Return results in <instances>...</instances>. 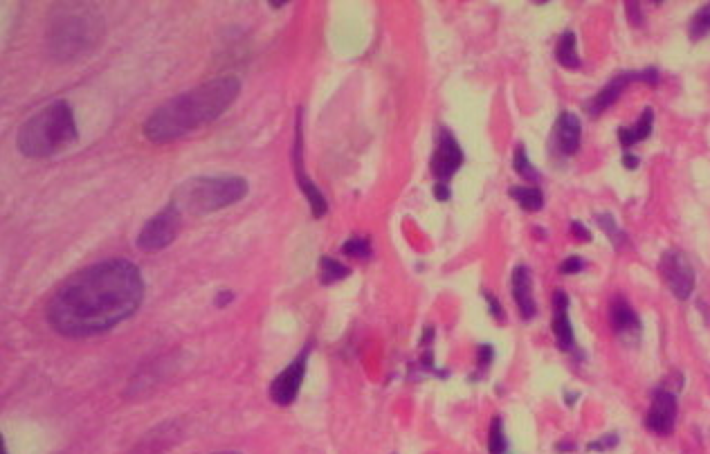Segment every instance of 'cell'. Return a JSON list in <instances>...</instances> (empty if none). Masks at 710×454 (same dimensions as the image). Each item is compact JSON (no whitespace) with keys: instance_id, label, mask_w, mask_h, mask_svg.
Listing matches in <instances>:
<instances>
[{"instance_id":"obj_6","label":"cell","mask_w":710,"mask_h":454,"mask_svg":"<svg viewBox=\"0 0 710 454\" xmlns=\"http://www.w3.org/2000/svg\"><path fill=\"white\" fill-rule=\"evenodd\" d=\"M182 225V211L178 209L176 203H171L165 209H160L153 218H149L144 227L139 229V234L135 239V245L142 252H160L167 245H171L178 236Z\"/></svg>"},{"instance_id":"obj_13","label":"cell","mask_w":710,"mask_h":454,"mask_svg":"<svg viewBox=\"0 0 710 454\" xmlns=\"http://www.w3.org/2000/svg\"><path fill=\"white\" fill-rule=\"evenodd\" d=\"M610 324L612 331L616 333L618 338L625 342H632L636 345L638 338H641V317L636 315V310L632 308V304L625 297H614L610 304Z\"/></svg>"},{"instance_id":"obj_3","label":"cell","mask_w":710,"mask_h":454,"mask_svg":"<svg viewBox=\"0 0 710 454\" xmlns=\"http://www.w3.org/2000/svg\"><path fill=\"white\" fill-rule=\"evenodd\" d=\"M79 137L75 113L68 102L59 99L40 108L20 126L16 146L25 158H50L70 149Z\"/></svg>"},{"instance_id":"obj_30","label":"cell","mask_w":710,"mask_h":454,"mask_svg":"<svg viewBox=\"0 0 710 454\" xmlns=\"http://www.w3.org/2000/svg\"><path fill=\"white\" fill-rule=\"evenodd\" d=\"M625 9H627V18H630V23H634V25L643 23L641 3H625Z\"/></svg>"},{"instance_id":"obj_5","label":"cell","mask_w":710,"mask_h":454,"mask_svg":"<svg viewBox=\"0 0 710 454\" xmlns=\"http://www.w3.org/2000/svg\"><path fill=\"white\" fill-rule=\"evenodd\" d=\"M104 36V23L101 16L93 12L68 14L54 21L47 34V47L56 61H75L101 43Z\"/></svg>"},{"instance_id":"obj_8","label":"cell","mask_w":710,"mask_h":454,"mask_svg":"<svg viewBox=\"0 0 710 454\" xmlns=\"http://www.w3.org/2000/svg\"><path fill=\"white\" fill-rule=\"evenodd\" d=\"M463 149L459 139L452 135L450 128L441 126L439 135H436V149L430 160V169L436 178V183H450V178L463 167Z\"/></svg>"},{"instance_id":"obj_4","label":"cell","mask_w":710,"mask_h":454,"mask_svg":"<svg viewBox=\"0 0 710 454\" xmlns=\"http://www.w3.org/2000/svg\"><path fill=\"white\" fill-rule=\"evenodd\" d=\"M248 196V180L241 176H198L185 180L171 203H176L182 214L205 216L211 211L225 209Z\"/></svg>"},{"instance_id":"obj_26","label":"cell","mask_w":710,"mask_h":454,"mask_svg":"<svg viewBox=\"0 0 710 454\" xmlns=\"http://www.w3.org/2000/svg\"><path fill=\"white\" fill-rule=\"evenodd\" d=\"M587 268L584 264V259L582 257H577V255H571V257H566L562 264H560V272L562 275H580V272Z\"/></svg>"},{"instance_id":"obj_11","label":"cell","mask_w":710,"mask_h":454,"mask_svg":"<svg viewBox=\"0 0 710 454\" xmlns=\"http://www.w3.org/2000/svg\"><path fill=\"white\" fill-rule=\"evenodd\" d=\"M301 142H303V135H301V113H299L297 115V130H295V176H297V185L301 189V194L306 196V200H308L312 216L322 218L328 211V203H326V196H324L322 191H319V187L315 185V180H312L306 174V171H303Z\"/></svg>"},{"instance_id":"obj_12","label":"cell","mask_w":710,"mask_h":454,"mask_svg":"<svg viewBox=\"0 0 710 454\" xmlns=\"http://www.w3.org/2000/svg\"><path fill=\"white\" fill-rule=\"evenodd\" d=\"M553 338H555V347L564 351V353H575L577 356V345H575V335H573V326L569 319V295L557 288L553 292Z\"/></svg>"},{"instance_id":"obj_33","label":"cell","mask_w":710,"mask_h":454,"mask_svg":"<svg viewBox=\"0 0 710 454\" xmlns=\"http://www.w3.org/2000/svg\"><path fill=\"white\" fill-rule=\"evenodd\" d=\"M638 165H641V158L634 156V153H630V151H625V153H623V167H625V169H630V171H634Z\"/></svg>"},{"instance_id":"obj_16","label":"cell","mask_w":710,"mask_h":454,"mask_svg":"<svg viewBox=\"0 0 710 454\" xmlns=\"http://www.w3.org/2000/svg\"><path fill=\"white\" fill-rule=\"evenodd\" d=\"M632 82H641V77H638V73H623V75H616L614 79L607 86H603L598 93L589 99V102H584V110L589 113L591 117H598V115H603L607 108H610L612 104H616L618 99H621L623 95V90L630 86Z\"/></svg>"},{"instance_id":"obj_17","label":"cell","mask_w":710,"mask_h":454,"mask_svg":"<svg viewBox=\"0 0 710 454\" xmlns=\"http://www.w3.org/2000/svg\"><path fill=\"white\" fill-rule=\"evenodd\" d=\"M652 126H654V110L652 108H645L634 126H621V128H618V142H621V146L625 151H630L634 144L643 142V139H647V137L652 135Z\"/></svg>"},{"instance_id":"obj_27","label":"cell","mask_w":710,"mask_h":454,"mask_svg":"<svg viewBox=\"0 0 710 454\" xmlns=\"http://www.w3.org/2000/svg\"><path fill=\"white\" fill-rule=\"evenodd\" d=\"M618 446V434H605V437H601L598 441H591L589 446H587V450L589 452H605V450H612Z\"/></svg>"},{"instance_id":"obj_7","label":"cell","mask_w":710,"mask_h":454,"mask_svg":"<svg viewBox=\"0 0 710 454\" xmlns=\"http://www.w3.org/2000/svg\"><path fill=\"white\" fill-rule=\"evenodd\" d=\"M658 272L677 299H688L695 292V268L681 250H665L658 261Z\"/></svg>"},{"instance_id":"obj_32","label":"cell","mask_w":710,"mask_h":454,"mask_svg":"<svg viewBox=\"0 0 710 454\" xmlns=\"http://www.w3.org/2000/svg\"><path fill=\"white\" fill-rule=\"evenodd\" d=\"M434 196H436V200H441V203H448V200L452 198L450 185L448 183H436L434 185Z\"/></svg>"},{"instance_id":"obj_25","label":"cell","mask_w":710,"mask_h":454,"mask_svg":"<svg viewBox=\"0 0 710 454\" xmlns=\"http://www.w3.org/2000/svg\"><path fill=\"white\" fill-rule=\"evenodd\" d=\"M342 255L353 257V259H369L373 255L371 241L367 236H351L347 243L342 245Z\"/></svg>"},{"instance_id":"obj_24","label":"cell","mask_w":710,"mask_h":454,"mask_svg":"<svg viewBox=\"0 0 710 454\" xmlns=\"http://www.w3.org/2000/svg\"><path fill=\"white\" fill-rule=\"evenodd\" d=\"M506 448H508V441H506L501 416H494L492 423H490V430H488V452L490 454H506Z\"/></svg>"},{"instance_id":"obj_21","label":"cell","mask_w":710,"mask_h":454,"mask_svg":"<svg viewBox=\"0 0 710 454\" xmlns=\"http://www.w3.org/2000/svg\"><path fill=\"white\" fill-rule=\"evenodd\" d=\"M349 275H351V270L344 266L342 261L333 259V257H322V261H319V279H322L324 286L338 284V281L347 279Z\"/></svg>"},{"instance_id":"obj_38","label":"cell","mask_w":710,"mask_h":454,"mask_svg":"<svg viewBox=\"0 0 710 454\" xmlns=\"http://www.w3.org/2000/svg\"><path fill=\"white\" fill-rule=\"evenodd\" d=\"M3 454H9V450H7V446H5V441H3Z\"/></svg>"},{"instance_id":"obj_37","label":"cell","mask_w":710,"mask_h":454,"mask_svg":"<svg viewBox=\"0 0 710 454\" xmlns=\"http://www.w3.org/2000/svg\"><path fill=\"white\" fill-rule=\"evenodd\" d=\"M214 454H243V452H236V450H229V452H214Z\"/></svg>"},{"instance_id":"obj_35","label":"cell","mask_w":710,"mask_h":454,"mask_svg":"<svg viewBox=\"0 0 710 454\" xmlns=\"http://www.w3.org/2000/svg\"><path fill=\"white\" fill-rule=\"evenodd\" d=\"M575 450V446H573V443L571 441H562V443H555V452H560V454H564V452H573Z\"/></svg>"},{"instance_id":"obj_34","label":"cell","mask_w":710,"mask_h":454,"mask_svg":"<svg viewBox=\"0 0 710 454\" xmlns=\"http://www.w3.org/2000/svg\"><path fill=\"white\" fill-rule=\"evenodd\" d=\"M234 299V295H232L229 290H220L218 292V297H216V306H222V304H229V301Z\"/></svg>"},{"instance_id":"obj_18","label":"cell","mask_w":710,"mask_h":454,"mask_svg":"<svg viewBox=\"0 0 710 454\" xmlns=\"http://www.w3.org/2000/svg\"><path fill=\"white\" fill-rule=\"evenodd\" d=\"M555 59H557V63L566 70H575V68L582 66L580 54H577V38H575V32H571V29H566V32H562L560 38H557Z\"/></svg>"},{"instance_id":"obj_29","label":"cell","mask_w":710,"mask_h":454,"mask_svg":"<svg viewBox=\"0 0 710 454\" xmlns=\"http://www.w3.org/2000/svg\"><path fill=\"white\" fill-rule=\"evenodd\" d=\"M492 358H494V349L490 345H481L479 351H476V365H479L481 371H485L492 365Z\"/></svg>"},{"instance_id":"obj_14","label":"cell","mask_w":710,"mask_h":454,"mask_svg":"<svg viewBox=\"0 0 710 454\" xmlns=\"http://www.w3.org/2000/svg\"><path fill=\"white\" fill-rule=\"evenodd\" d=\"M553 142H555V149L560 151L562 156L577 153V149H580V142H582L580 117H577L575 113H571V110H562L555 119Z\"/></svg>"},{"instance_id":"obj_2","label":"cell","mask_w":710,"mask_h":454,"mask_svg":"<svg viewBox=\"0 0 710 454\" xmlns=\"http://www.w3.org/2000/svg\"><path fill=\"white\" fill-rule=\"evenodd\" d=\"M239 93L241 82L236 77H218L171 97L146 117L142 126L144 137L153 144H167L194 133L225 113Z\"/></svg>"},{"instance_id":"obj_9","label":"cell","mask_w":710,"mask_h":454,"mask_svg":"<svg viewBox=\"0 0 710 454\" xmlns=\"http://www.w3.org/2000/svg\"><path fill=\"white\" fill-rule=\"evenodd\" d=\"M308 356H310V347L303 349L299 356L292 360L290 365L283 369L275 380H272V385H270V398H272V402H277V405H283V407L290 405V402H295L297 393L301 389L303 376H306Z\"/></svg>"},{"instance_id":"obj_20","label":"cell","mask_w":710,"mask_h":454,"mask_svg":"<svg viewBox=\"0 0 710 454\" xmlns=\"http://www.w3.org/2000/svg\"><path fill=\"white\" fill-rule=\"evenodd\" d=\"M513 167L517 171V176H522L524 180H529V183H533L535 187H537V183H542V174L533 167V162H531L529 153H526V146L524 144H517L515 146Z\"/></svg>"},{"instance_id":"obj_10","label":"cell","mask_w":710,"mask_h":454,"mask_svg":"<svg viewBox=\"0 0 710 454\" xmlns=\"http://www.w3.org/2000/svg\"><path fill=\"white\" fill-rule=\"evenodd\" d=\"M677 411H679V405H677L674 391H670L667 387L654 389L652 405H650V409H647V416H645V427L654 434L667 437V434L674 432Z\"/></svg>"},{"instance_id":"obj_28","label":"cell","mask_w":710,"mask_h":454,"mask_svg":"<svg viewBox=\"0 0 710 454\" xmlns=\"http://www.w3.org/2000/svg\"><path fill=\"white\" fill-rule=\"evenodd\" d=\"M483 299L488 301V310H490V315H492L497 321H504V319H506V315H504V308H501V304H499V299H497L490 290H483Z\"/></svg>"},{"instance_id":"obj_22","label":"cell","mask_w":710,"mask_h":454,"mask_svg":"<svg viewBox=\"0 0 710 454\" xmlns=\"http://www.w3.org/2000/svg\"><path fill=\"white\" fill-rule=\"evenodd\" d=\"M708 34H710V3H706L702 9H697V14L690 18V25H688V36L695 43L702 41Z\"/></svg>"},{"instance_id":"obj_31","label":"cell","mask_w":710,"mask_h":454,"mask_svg":"<svg viewBox=\"0 0 710 454\" xmlns=\"http://www.w3.org/2000/svg\"><path fill=\"white\" fill-rule=\"evenodd\" d=\"M571 232H573V236L584 241V243H587V241H591V232L582 225V220H571Z\"/></svg>"},{"instance_id":"obj_1","label":"cell","mask_w":710,"mask_h":454,"mask_svg":"<svg viewBox=\"0 0 710 454\" xmlns=\"http://www.w3.org/2000/svg\"><path fill=\"white\" fill-rule=\"evenodd\" d=\"M142 301L139 268L128 259H108L68 277L47 301L45 317L59 335L90 338L133 317Z\"/></svg>"},{"instance_id":"obj_23","label":"cell","mask_w":710,"mask_h":454,"mask_svg":"<svg viewBox=\"0 0 710 454\" xmlns=\"http://www.w3.org/2000/svg\"><path fill=\"white\" fill-rule=\"evenodd\" d=\"M596 223L603 227V232L610 236V241L616 248H623L627 243V234L618 227L614 214H610V211H601V214H596Z\"/></svg>"},{"instance_id":"obj_15","label":"cell","mask_w":710,"mask_h":454,"mask_svg":"<svg viewBox=\"0 0 710 454\" xmlns=\"http://www.w3.org/2000/svg\"><path fill=\"white\" fill-rule=\"evenodd\" d=\"M511 286H513V299L517 304V310H520L522 319H533L537 315V301L533 297V277H531V268L529 266H515L513 275H511Z\"/></svg>"},{"instance_id":"obj_19","label":"cell","mask_w":710,"mask_h":454,"mask_svg":"<svg viewBox=\"0 0 710 454\" xmlns=\"http://www.w3.org/2000/svg\"><path fill=\"white\" fill-rule=\"evenodd\" d=\"M511 198L515 200L517 205H520L522 209L526 211H540L544 207V194H542V189L540 187H535V185H517V187H511Z\"/></svg>"},{"instance_id":"obj_36","label":"cell","mask_w":710,"mask_h":454,"mask_svg":"<svg viewBox=\"0 0 710 454\" xmlns=\"http://www.w3.org/2000/svg\"><path fill=\"white\" fill-rule=\"evenodd\" d=\"M577 398V393H566V405H573Z\"/></svg>"}]
</instances>
